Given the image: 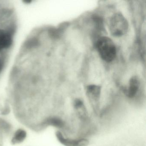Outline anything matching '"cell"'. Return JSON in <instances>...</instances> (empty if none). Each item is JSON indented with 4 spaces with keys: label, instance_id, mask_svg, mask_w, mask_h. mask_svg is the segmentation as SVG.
Listing matches in <instances>:
<instances>
[{
    "label": "cell",
    "instance_id": "6da1fadb",
    "mask_svg": "<svg viewBox=\"0 0 146 146\" xmlns=\"http://www.w3.org/2000/svg\"><path fill=\"white\" fill-rule=\"evenodd\" d=\"M96 47L100 56L104 61L111 62L115 59L117 54L116 46L109 37H99L96 41Z\"/></svg>",
    "mask_w": 146,
    "mask_h": 146
},
{
    "label": "cell",
    "instance_id": "7a4b0ae2",
    "mask_svg": "<svg viewBox=\"0 0 146 146\" xmlns=\"http://www.w3.org/2000/svg\"><path fill=\"white\" fill-rule=\"evenodd\" d=\"M128 28V21L122 13H117L112 16L109 22V29L113 36H123L127 33Z\"/></svg>",
    "mask_w": 146,
    "mask_h": 146
},
{
    "label": "cell",
    "instance_id": "3957f363",
    "mask_svg": "<svg viewBox=\"0 0 146 146\" xmlns=\"http://www.w3.org/2000/svg\"><path fill=\"white\" fill-rule=\"evenodd\" d=\"M101 93V88L99 85L91 84L87 86L86 94L92 108L96 113H98L100 110Z\"/></svg>",
    "mask_w": 146,
    "mask_h": 146
},
{
    "label": "cell",
    "instance_id": "277c9868",
    "mask_svg": "<svg viewBox=\"0 0 146 146\" xmlns=\"http://www.w3.org/2000/svg\"><path fill=\"white\" fill-rule=\"evenodd\" d=\"M56 136L59 141L65 146H88L89 144V141L84 138L72 139L66 138L60 131L56 132Z\"/></svg>",
    "mask_w": 146,
    "mask_h": 146
},
{
    "label": "cell",
    "instance_id": "5b68a950",
    "mask_svg": "<svg viewBox=\"0 0 146 146\" xmlns=\"http://www.w3.org/2000/svg\"><path fill=\"white\" fill-rule=\"evenodd\" d=\"M140 87V81L137 76H133L129 81L128 86L123 90L125 94L130 98L135 96Z\"/></svg>",
    "mask_w": 146,
    "mask_h": 146
},
{
    "label": "cell",
    "instance_id": "8992f818",
    "mask_svg": "<svg viewBox=\"0 0 146 146\" xmlns=\"http://www.w3.org/2000/svg\"><path fill=\"white\" fill-rule=\"evenodd\" d=\"M74 109L78 117L82 120H86L88 117V111L83 102L80 99H76L73 102Z\"/></svg>",
    "mask_w": 146,
    "mask_h": 146
},
{
    "label": "cell",
    "instance_id": "52a82bcc",
    "mask_svg": "<svg viewBox=\"0 0 146 146\" xmlns=\"http://www.w3.org/2000/svg\"><path fill=\"white\" fill-rule=\"evenodd\" d=\"M12 37L7 31L0 29V51L9 48L12 43Z\"/></svg>",
    "mask_w": 146,
    "mask_h": 146
},
{
    "label": "cell",
    "instance_id": "ba28073f",
    "mask_svg": "<svg viewBox=\"0 0 146 146\" xmlns=\"http://www.w3.org/2000/svg\"><path fill=\"white\" fill-rule=\"evenodd\" d=\"M43 125L45 126H52L59 129H62L64 126V121L58 117L52 116L45 119L43 122Z\"/></svg>",
    "mask_w": 146,
    "mask_h": 146
},
{
    "label": "cell",
    "instance_id": "9c48e42d",
    "mask_svg": "<svg viewBox=\"0 0 146 146\" xmlns=\"http://www.w3.org/2000/svg\"><path fill=\"white\" fill-rule=\"evenodd\" d=\"M27 136V133L23 129H19L16 131L12 139V143L13 144H17L23 142Z\"/></svg>",
    "mask_w": 146,
    "mask_h": 146
},
{
    "label": "cell",
    "instance_id": "30bf717a",
    "mask_svg": "<svg viewBox=\"0 0 146 146\" xmlns=\"http://www.w3.org/2000/svg\"><path fill=\"white\" fill-rule=\"evenodd\" d=\"M11 129V125L5 119L0 118V131L2 132H8Z\"/></svg>",
    "mask_w": 146,
    "mask_h": 146
},
{
    "label": "cell",
    "instance_id": "8fae6325",
    "mask_svg": "<svg viewBox=\"0 0 146 146\" xmlns=\"http://www.w3.org/2000/svg\"><path fill=\"white\" fill-rule=\"evenodd\" d=\"M3 68V62L2 60L0 58V73L2 71Z\"/></svg>",
    "mask_w": 146,
    "mask_h": 146
}]
</instances>
